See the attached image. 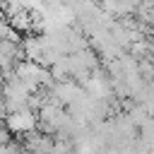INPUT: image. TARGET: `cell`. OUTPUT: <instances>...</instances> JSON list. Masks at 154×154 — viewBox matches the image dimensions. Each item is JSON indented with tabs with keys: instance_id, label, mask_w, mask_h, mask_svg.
Listing matches in <instances>:
<instances>
[{
	"instance_id": "cell-1",
	"label": "cell",
	"mask_w": 154,
	"mask_h": 154,
	"mask_svg": "<svg viewBox=\"0 0 154 154\" xmlns=\"http://www.w3.org/2000/svg\"><path fill=\"white\" fill-rule=\"evenodd\" d=\"M5 128L12 132V135H19V132H26V130H34L38 118H36V111L31 108H19V111H12V113H5Z\"/></svg>"
},
{
	"instance_id": "cell-2",
	"label": "cell",
	"mask_w": 154,
	"mask_h": 154,
	"mask_svg": "<svg viewBox=\"0 0 154 154\" xmlns=\"http://www.w3.org/2000/svg\"><path fill=\"white\" fill-rule=\"evenodd\" d=\"M7 22H10V26H14L19 34H26V31H31V19H29V7H22L19 12H14V14H10L7 17Z\"/></svg>"
},
{
	"instance_id": "cell-3",
	"label": "cell",
	"mask_w": 154,
	"mask_h": 154,
	"mask_svg": "<svg viewBox=\"0 0 154 154\" xmlns=\"http://www.w3.org/2000/svg\"><path fill=\"white\" fill-rule=\"evenodd\" d=\"M10 140H12V132H10L7 128H2V125H0V144H7Z\"/></svg>"
},
{
	"instance_id": "cell-4",
	"label": "cell",
	"mask_w": 154,
	"mask_h": 154,
	"mask_svg": "<svg viewBox=\"0 0 154 154\" xmlns=\"http://www.w3.org/2000/svg\"><path fill=\"white\" fill-rule=\"evenodd\" d=\"M0 125H2V123H0Z\"/></svg>"
}]
</instances>
